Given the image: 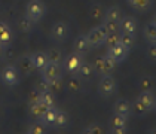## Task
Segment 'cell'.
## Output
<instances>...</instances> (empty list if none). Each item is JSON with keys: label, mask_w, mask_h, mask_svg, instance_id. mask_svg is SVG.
I'll use <instances>...</instances> for the list:
<instances>
[{"label": "cell", "mask_w": 156, "mask_h": 134, "mask_svg": "<svg viewBox=\"0 0 156 134\" xmlns=\"http://www.w3.org/2000/svg\"><path fill=\"white\" fill-rule=\"evenodd\" d=\"M83 133L86 134H89V133H104V130L100 127V125H97V124H92V125H89L88 128H85L83 130Z\"/></svg>", "instance_id": "d590c367"}, {"label": "cell", "mask_w": 156, "mask_h": 134, "mask_svg": "<svg viewBox=\"0 0 156 134\" xmlns=\"http://www.w3.org/2000/svg\"><path fill=\"white\" fill-rule=\"evenodd\" d=\"M120 43L125 46L126 49H129L131 51L134 48V45H135V34H129V33H122L120 31Z\"/></svg>", "instance_id": "4316f807"}, {"label": "cell", "mask_w": 156, "mask_h": 134, "mask_svg": "<svg viewBox=\"0 0 156 134\" xmlns=\"http://www.w3.org/2000/svg\"><path fill=\"white\" fill-rule=\"evenodd\" d=\"M48 88L52 92H58L62 89V78H55L52 81H48Z\"/></svg>", "instance_id": "836d02e7"}, {"label": "cell", "mask_w": 156, "mask_h": 134, "mask_svg": "<svg viewBox=\"0 0 156 134\" xmlns=\"http://www.w3.org/2000/svg\"><path fill=\"white\" fill-rule=\"evenodd\" d=\"M119 30L122 33H129V34H135L137 30H138V23L134 16H129V15H123L122 20L119 21Z\"/></svg>", "instance_id": "7c38bea8"}, {"label": "cell", "mask_w": 156, "mask_h": 134, "mask_svg": "<svg viewBox=\"0 0 156 134\" xmlns=\"http://www.w3.org/2000/svg\"><path fill=\"white\" fill-rule=\"evenodd\" d=\"M143 36L147 40V43H156V23L150 21L144 25L143 28Z\"/></svg>", "instance_id": "ac0fdd59"}, {"label": "cell", "mask_w": 156, "mask_h": 134, "mask_svg": "<svg viewBox=\"0 0 156 134\" xmlns=\"http://www.w3.org/2000/svg\"><path fill=\"white\" fill-rule=\"evenodd\" d=\"M34 21H31L27 15L24 16H21L20 20H18V28L23 31V33H31L33 30H34Z\"/></svg>", "instance_id": "cb8c5ba5"}, {"label": "cell", "mask_w": 156, "mask_h": 134, "mask_svg": "<svg viewBox=\"0 0 156 134\" xmlns=\"http://www.w3.org/2000/svg\"><path fill=\"white\" fill-rule=\"evenodd\" d=\"M126 2L132 9H135L138 12H146L152 6V0H126Z\"/></svg>", "instance_id": "44dd1931"}, {"label": "cell", "mask_w": 156, "mask_h": 134, "mask_svg": "<svg viewBox=\"0 0 156 134\" xmlns=\"http://www.w3.org/2000/svg\"><path fill=\"white\" fill-rule=\"evenodd\" d=\"M30 58H31V63L36 70H42L45 67V64L48 63V55L43 51H36V52L30 54Z\"/></svg>", "instance_id": "e0dca14e"}, {"label": "cell", "mask_w": 156, "mask_h": 134, "mask_svg": "<svg viewBox=\"0 0 156 134\" xmlns=\"http://www.w3.org/2000/svg\"><path fill=\"white\" fill-rule=\"evenodd\" d=\"M5 55H6V48L3 45H0V61L5 60Z\"/></svg>", "instance_id": "60d3db41"}, {"label": "cell", "mask_w": 156, "mask_h": 134, "mask_svg": "<svg viewBox=\"0 0 156 134\" xmlns=\"http://www.w3.org/2000/svg\"><path fill=\"white\" fill-rule=\"evenodd\" d=\"M46 131H48V127L42 121H36L34 124H31L28 127V130H27V133L30 134H45Z\"/></svg>", "instance_id": "f546056e"}, {"label": "cell", "mask_w": 156, "mask_h": 134, "mask_svg": "<svg viewBox=\"0 0 156 134\" xmlns=\"http://www.w3.org/2000/svg\"><path fill=\"white\" fill-rule=\"evenodd\" d=\"M147 133H150V134H156V128H152V130H149Z\"/></svg>", "instance_id": "b9f144b4"}, {"label": "cell", "mask_w": 156, "mask_h": 134, "mask_svg": "<svg viewBox=\"0 0 156 134\" xmlns=\"http://www.w3.org/2000/svg\"><path fill=\"white\" fill-rule=\"evenodd\" d=\"M16 69L20 70L21 76H30L36 69L31 63V58H30V54H25V55H21L18 60H16Z\"/></svg>", "instance_id": "30bf717a"}, {"label": "cell", "mask_w": 156, "mask_h": 134, "mask_svg": "<svg viewBox=\"0 0 156 134\" xmlns=\"http://www.w3.org/2000/svg\"><path fill=\"white\" fill-rule=\"evenodd\" d=\"M67 88L70 92H77L82 88V79H79L76 74H73V78H70V81L67 82Z\"/></svg>", "instance_id": "4dcf8cb0"}, {"label": "cell", "mask_w": 156, "mask_h": 134, "mask_svg": "<svg viewBox=\"0 0 156 134\" xmlns=\"http://www.w3.org/2000/svg\"><path fill=\"white\" fill-rule=\"evenodd\" d=\"M39 100L46 106V107H54L55 106V101H57V98H55V92H52L51 89H46V91H42L40 92V97Z\"/></svg>", "instance_id": "d4e9b609"}, {"label": "cell", "mask_w": 156, "mask_h": 134, "mask_svg": "<svg viewBox=\"0 0 156 134\" xmlns=\"http://www.w3.org/2000/svg\"><path fill=\"white\" fill-rule=\"evenodd\" d=\"M69 124V115L67 112L58 109L57 110V116H55V122H54V127H58V128H62Z\"/></svg>", "instance_id": "484cf974"}, {"label": "cell", "mask_w": 156, "mask_h": 134, "mask_svg": "<svg viewBox=\"0 0 156 134\" xmlns=\"http://www.w3.org/2000/svg\"><path fill=\"white\" fill-rule=\"evenodd\" d=\"M122 16H123V12H122V9H120L119 6H112V8H108L107 11L104 12V16H103V18L119 23L120 20H122Z\"/></svg>", "instance_id": "603a6c76"}, {"label": "cell", "mask_w": 156, "mask_h": 134, "mask_svg": "<svg viewBox=\"0 0 156 134\" xmlns=\"http://www.w3.org/2000/svg\"><path fill=\"white\" fill-rule=\"evenodd\" d=\"M69 34H70V27H69L67 23H64V21L55 23V24L52 25V28H51V37H52V40H55L57 43L66 42Z\"/></svg>", "instance_id": "52a82bcc"}, {"label": "cell", "mask_w": 156, "mask_h": 134, "mask_svg": "<svg viewBox=\"0 0 156 134\" xmlns=\"http://www.w3.org/2000/svg\"><path fill=\"white\" fill-rule=\"evenodd\" d=\"M34 89H36V91H39V92L49 89V88H48V81H45L43 78H40V81H39V82L36 84V86H34Z\"/></svg>", "instance_id": "74e56055"}, {"label": "cell", "mask_w": 156, "mask_h": 134, "mask_svg": "<svg viewBox=\"0 0 156 134\" xmlns=\"http://www.w3.org/2000/svg\"><path fill=\"white\" fill-rule=\"evenodd\" d=\"M113 112L129 118V116H131V103H129L128 100H125V98H119V100H116L115 104H113Z\"/></svg>", "instance_id": "9a60e30c"}, {"label": "cell", "mask_w": 156, "mask_h": 134, "mask_svg": "<svg viewBox=\"0 0 156 134\" xmlns=\"http://www.w3.org/2000/svg\"><path fill=\"white\" fill-rule=\"evenodd\" d=\"M94 66L91 64V63H86L83 61L82 64H80V67L77 69V72H76V76L79 78V79H82V81H89L92 76H94Z\"/></svg>", "instance_id": "2e32d148"}, {"label": "cell", "mask_w": 156, "mask_h": 134, "mask_svg": "<svg viewBox=\"0 0 156 134\" xmlns=\"http://www.w3.org/2000/svg\"><path fill=\"white\" fill-rule=\"evenodd\" d=\"M110 133H112V134H126V133H128V127H126V125L113 127V128H110Z\"/></svg>", "instance_id": "f35d334b"}, {"label": "cell", "mask_w": 156, "mask_h": 134, "mask_svg": "<svg viewBox=\"0 0 156 134\" xmlns=\"http://www.w3.org/2000/svg\"><path fill=\"white\" fill-rule=\"evenodd\" d=\"M149 112L150 110L147 109L138 98H135L131 103V115H134V116H146Z\"/></svg>", "instance_id": "ffe728a7"}, {"label": "cell", "mask_w": 156, "mask_h": 134, "mask_svg": "<svg viewBox=\"0 0 156 134\" xmlns=\"http://www.w3.org/2000/svg\"><path fill=\"white\" fill-rule=\"evenodd\" d=\"M48 109L40 100H36V101H28V112L30 115L36 119V121H40L42 115L45 113V110Z\"/></svg>", "instance_id": "5bb4252c"}, {"label": "cell", "mask_w": 156, "mask_h": 134, "mask_svg": "<svg viewBox=\"0 0 156 134\" xmlns=\"http://www.w3.org/2000/svg\"><path fill=\"white\" fill-rule=\"evenodd\" d=\"M13 42V30L11 25L5 21H0V45H3L5 48L11 46Z\"/></svg>", "instance_id": "4fadbf2b"}, {"label": "cell", "mask_w": 156, "mask_h": 134, "mask_svg": "<svg viewBox=\"0 0 156 134\" xmlns=\"http://www.w3.org/2000/svg\"><path fill=\"white\" fill-rule=\"evenodd\" d=\"M153 21H155V23H156V13H155V16H153Z\"/></svg>", "instance_id": "ee69618b"}, {"label": "cell", "mask_w": 156, "mask_h": 134, "mask_svg": "<svg viewBox=\"0 0 156 134\" xmlns=\"http://www.w3.org/2000/svg\"><path fill=\"white\" fill-rule=\"evenodd\" d=\"M82 63H83L82 55H79V54H76V52L73 51L72 54H69V55H66V57L62 58L61 66H62V69H64L67 73L76 74L77 69L80 67V64H82Z\"/></svg>", "instance_id": "8992f818"}, {"label": "cell", "mask_w": 156, "mask_h": 134, "mask_svg": "<svg viewBox=\"0 0 156 134\" xmlns=\"http://www.w3.org/2000/svg\"><path fill=\"white\" fill-rule=\"evenodd\" d=\"M40 74L45 81H52L55 78H60L62 76V66L58 64V63H51L48 61L45 64V67L40 70Z\"/></svg>", "instance_id": "ba28073f"}, {"label": "cell", "mask_w": 156, "mask_h": 134, "mask_svg": "<svg viewBox=\"0 0 156 134\" xmlns=\"http://www.w3.org/2000/svg\"><path fill=\"white\" fill-rule=\"evenodd\" d=\"M103 27L107 33H112V31H120L119 30V23L118 21H112V20H103Z\"/></svg>", "instance_id": "d6a6232c"}, {"label": "cell", "mask_w": 156, "mask_h": 134, "mask_svg": "<svg viewBox=\"0 0 156 134\" xmlns=\"http://www.w3.org/2000/svg\"><path fill=\"white\" fill-rule=\"evenodd\" d=\"M126 122H128V118H126V116L119 115V113H113V115L110 116V119H108V125H110V128H113V127L126 125Z\"/></svg>", "instance_id": "83f0119b"}, {"label": "cell", "mask_w": 156, "mask_h": 134, "mask_svg": "<svg viewBox=\"0 0 156 134\" xmlns=\"http://www.w3.org/2000/svg\"><path fill=\"white\" fill-rule=\"evenodd\" d=\"M153 112H156V97H155V103H153Z\"/></svg>", "instance_id": "7bdbcfd3"}, {"label": "cell", "mask_w": 156, "mask_h": 134, "mask_svg": "<svg viewBox=\"0 0 156 134\" xmlns=\"http://www.w3.org/2000/svg\"><path fill=\"white\" fill-rule=\"evenodd\" d=\"M101 16H104V13H101V6L97 5L92 8V18H101Z\"/></svg>", "instance_id": "ab89813d"}, {"label": "cell", "mask_w": 156, "mask_h": 134, "mask_svg": "<svg viewBox=\"0 0 156 134\" xmlns=\"http://www.w3.org/2000/svg\"><path fill=\"white\" fill-rule=\"evenodd\" d=\"M155 94H153V92H152V91H150V89H144V91H141V92H140V96H138V100H140V101H141V103H143L144 106H146V107H147V109L150 110V112H152V110H153V103H155Z\"/></svg>", "instance_id": "d6986e66"}, {"label": "cell", "mask_w": 156, "mask_h": 134, "mask_svg": "<svg viewBox=\"0 0 156 134\" xmlns=\"http://www.w3.org/2000/svg\"><path fill=\"white\" fill-rule=\"evenodd\" d=\"M116 91V81L113 76L110 74H104L101 76L100 82H98V94L103 98H108L112 97Z\"/></svg>", "instance_id": "277c9868"}, {"label": "cell", "mask_w": 156, "mask_h": 134, "mask_svg": "<svg viewBox=\"0 0 156 134\" xmlns=\"http://www.w3.org/2000/svg\"><path fill=\"white\" fill-rule=\"evenodd\" d=\"M146 57L150 61L156 63V43H149V46L146 49Z\"/></svg>", "instance_id": "e575fe53"}, {"label": "cell", "mask_w": 156, "mask_h": 134, "mask_svg": "<svg viewBox=\"0 0 156 134\" xmlns=\"http://www.w3.org/2000/svg\"><path fill=\"white\" fill-rule=\"evenodd\" d=\"M46 55H48V61H51V63H58V64H61L62 58H64L61 49H58V48H51L46 52Z\"/></svg>", "instance_id": "f1b7e54d"}, {"label": "cell", "mask_w": 156, "mask_h": 134, "mask_svg": "<svg viewBox=\"0 0 156 134\" xmlns=\"http://www.w3.org/2000/svg\"><path fill=\"white\" fill-rule=\"evenodd\" d=\"M106 34H107V31L104 30L103 25L92 27V28L88 31V34H86L91 48H100V46H103V45H104V40H106Z\"/></svg>", "instance_id": "5b68a950"}, {"label": "cell", "mask_w": 156, "mask_h": 134, "mask_svg": "<svg viewBox=\"0 0 156 134\" xmlns=\"http://www.w3.org/2000/svg\"><path fill=\"white\" fill-rule=\"evenodd\" d=\"M91 49L92 48H91V45H89V40H88L86 34H79V36L73 40V51H74L76 54L82 55V57L86 55Z\"/></svg>", "instance_id": "8fae6325"}, {"label": "cell", "mask_w": 156, "mask_h": 134, "mask_svg": "<svg viewBox=\"0 0 156 134\" xmlns=\"http://www.w3.org/2000/svg\"><path fill=\"white\" fill-rule=\"evenodd\" d=\"M45 13H46V6L42 0H30L25 8V15L34 23L42 21Z\"/></svg>", "instance_id": "7a4b0ae2"}, {"label": "cell", "mask_w": 156, "mask_h": 134, "mask_svg": "<svg viewBox=\"0 0 156 134\" xmlns=\"http://www.w3.org/2000/svg\"><path fill=\"white\" fill-rule=\"evenodd\" d=\"M94 73L98 74V76H104V74H110L118 66L116 61H113L110 57L107 55H103V57H98L95 61H94Z\"/></svg>", "instance_id": "3957f363"}, {"label": "cell", "mask_w": 156, "mask_h": 134, "mask_svg": "<svg viewBox=\"0 0 156 134\" xmlns=\"http://www.w3.org/2000/svg\"><path fill=\"white\" fill-rule=\"evenodd\" d=\"M128 54H129V49H126L122 43H116V45H113V46H110L107 48V57H110L113 61H116L118 64L122 63V61L126 60V57H128Z\"/></svg>", "instance_id": "9c48e42d"}, {"label": "cell", "mask_w": 156, "mask_h": 134, "mask_svg": "<svg viewBox=\"0 0 156 134\" xmlns=\"http://www.w3.org/2000/svg\"><path fill=\"white\" fill-rule=\"evenodd\" d=\"M57 107L54 106V107H48V109L45 110V113L42 115V118H40V121L43 122L46 127H54V122H55V116H57Z\"/></svg>", "instance_id": "7402d4cb"}, {"label": "cell", "mask_w": 156, "mask_h": 134, "mask_svg": "<svg viewBox=\"0 0 156 134\" xmlns=\"http://www.w3.org/2000/svg\"><path fill=\"white\" fill-rule=\"evenodd\" d=\"M0 81L6 86H15L21 82V73L16 69V66L12 64H6L2 70H0Z\"/></svg>", "instance_id": "6da1fadb"}, {"label": "cell", "mask_w": 156, "mask_h": 134, "mask_svg": "<svg viewBox=\"0 0 156 134\" xmlns=\"http://www.w3.org/2000/svg\"><path fill=\"white\" fill-rule=\"evenodd\" d=\"M120 40V31H112V33H107L106 34V40H104V45L110 48L116 43H119Z\"/></svg>", "instance_id": "1f68e13d"}, {"label": "cell", "mask_w": 156, "mask_h": 134, "mask_svg": "<svg viewBox=\"0 0 156 134\" xmlns=\"http://www.w3.org/2000/svg\"><path fill=\"white\" fill-rule=\"evenodd\" d=\"M152 85H153V81L149 78V76H144V78H141V81H140V86L144 89H149V88H152Z\"/></svg>", "instance_id": "8d00e7d4"}]
</instances>
